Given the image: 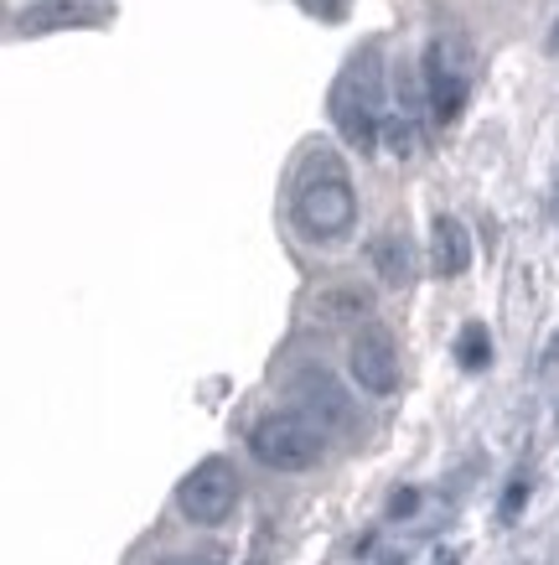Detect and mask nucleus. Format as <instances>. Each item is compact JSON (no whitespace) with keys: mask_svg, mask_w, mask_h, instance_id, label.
I'll return each instance as SVG.
<instances>
[{"mask_svg":"<svg viewBox=\"0 0 559 565\" xmlns=\"http://www.w3.org/2000/svg\"><path fill=\"white\" fill-rule=\"evenodd\" d=\"M290 223L305 244H342L357 223V192L337 151H305L301 172L290 182Z\"/></svg>","mask_w":559,"mask_h":565,"instance_id":"obj_1","label":"nucleus"},{"mask_svg":"<svg viewBox=\"0 0 559 565\" xmlns=\"http://www.w3.org/2000/svg\"><path fill=\"white\" fill-rule=\"evenodd\" d=\"M249 451L270 472H311L326 457V430L290 405V411L259 415L255 426H249Z\"/></svg>","mask_w":559,"mask_h":565,"instance_id":"obj_2","label":"nucleus"},{"mask_svg":"<svg viewBox=\"0 0 559 565\" xmlns=\"http://www.w3.org/2000/svg\"><path fill=\"white\" fill-rule=\"evenodd\" d=\"M472 47L466 36L456 32H441L430 36L424 47V63H420V84H424V104H430V120L436 125H456L466 99H472Z\"/></svg>","mask_w":559,"mask_h":565,"instance_id":"obj_3","label":"nucleus"},{"mask_svg":"<svg viewBox=\"0 0 559 565\" xmlns=\"http://www.w3.org/2000/svg\"><path fill=\"white\" fill-rule=\"evenodd\" d=\"M238 503V472L228 457H203L182 482H176V514L197 530H213L234 514Z\"/></svg>","mask_w":559,"mask_h":565,"instance_id":"obj_4","label":"nucleus"},{"mask_svg":"<svg viewBox=\"0 0 559 565\" xmlns=\"http://www.w3.org/2000/svg\"><path fill=\"white\" fill-rule=\"evenodd\" d=\"M347 374H353V384L363 394H394L399 390V343H394L389 327H357L353 343H347Z\"/></svg>","mask_w":559,"mask_h":565,"instance_id":"obj_5","label":"nucleus"},{"mask_svg":"<svg viewBox=\"0 0 559 565\" xmlns=\"http://www.w3.org/2000/svg\"><path fill=\"white\" fill-rule=\"evenodd\" d=\"M290 405L301 415H311L322 430L353 420V399L342 394V384L326 374V369H301V374L290 379Z\"/></svg>","mask_w":559,"mask_h":565,"instance_id":"obj_6","label":"nucleus"},{"mask_svg":"<svg viewBox=\"0 0 559 565\" xmlns=\"http://www.w3.org/2000/svg\"><path fill=\"white\" fill-rule=\"evenodd\" d=\"M104 17H115V0H47L21 11L17 36H42V32H68V26H104Z\"/></svg>","mask_w":559,"mask_h":565,"instance_id":"obj_7","label":"nucleus"},{"mask_svg":"<svg viewBox=\"0 0 559 565\" xmlns=\"http://www.w3.org/2000/svg\"><path fill=\"white\" fill-rule=\"evenodd\" d=\"M332 125H337L342 140H347V146H357L363 156L384 140V109H378V104H368L363 94H353L342 78L332 84Z\"/></svg>","mask_w":559,"mask_h":565,"instance_id":"obj_8","label":"nucleus"},{"mask_svg":"<svg viewBox=\"0 0 559 565\" xmlns=\"http://www.w3.org/2000/svg\"><path fill=\"white\" fill-rule=\"evenodd\" d=\"M430 270L441 280H456L472 270V234L451 213H436V223H430Z\"/></svg>","mask_w":559,"mask_h":565,"instance_id":"obj_9","label":"nucleus"},{"mask_svg":"<svg viewBox=\"0 0 559 565\" xmlns=\"http://www.w3.org/2000/svg\"><path fill=\"white\" fill-rule=\"evenodd\" d=\"M368 259H373V270H378V280H384L389 291H409V286H415L420 259H415V244H409L405 228H384V234L368 244Z\"/></svg>","mask_w":559,"mask_h":565,"instance_id":"obj_10","label":"nucleus"},{"mask_svg":"<svg viewBox=\"0 0 559 565\" xmlns=\"http://www.w3.org/2000/svg\"><path fill=\"white\" fill-rule=\"evenodd\" d=\"M456 363L466 369V374H482L492 363V332L482 322H466L456 332Z\"/></svg>","mask_w":559,"mask_h":565,"instance_id":"obj_11","label":"nucleus"},{"mask_svg":"<svg viewBox=\"0 0 559 565\" xmlns=\"http://www.w3.org/2000/svg\"><path fill=\"white\" fill-rule=\"evenodd\" d=\"M322 311H326V317H368L373 296L363 291V286H337V291L322 296Z\"/></svg>","mask_w":559,"mask_h":565,"instance_id":"obj_12","label":"nucleus"},{"mask_svg":"<svg viewBox=\"0 0 559 565\" xmlns=\"http://www.w3.org/2000/svg\"><path fill=\"white\" fill-rule=\"evenodd\" d=\"M524 503H528V478H524V472H518V478L508 482V493H503V503H497V519H503V524H513Z\"/></svg>","mask_w":559,"mask_h":565,"instance_id":"obj_13","label":"nucleus"},{"mask_svg":"<svg viewBox=\"0 0 559 565\" xmlns=\"http://www.w3.org/2000/svg\"><path fill=\"white\" fill-rule=\"evenodd\" d=\"M311 17H322V21H342L347 17V0H301Z\"/></svg>","mask_w":559,"mask_h":565,"instance_id":"obj_14","label":"nucleus"},{"mask_svg":"<svg viewBox=\"0 0 559 565\" xmlns=\"http://www.w3.org/2000/svg\"><path fill=\"white\" fill-rule=\"evenodd\" d=\"M415 509H420V493H415V488H405V493L389 498V514H394V519H409Z\"/></svg>","mask_w":559,"mask_h":565,"instance_id":"obj_15","label":"nucleus"},{"mask_svg":"<svg viewBox=\"0 0 559 565\" xmlns=\"http://www.w3.org/2000/svg\"><path fill=\"white\" fill-rule=\"evenodd\" d=\"M544 369H559V332H555V343H549V353H544Z\"/></svg>","mask_w":559,"mask_h":565,"instance_id":"obj_16","label":"nucleus"},{"mask_svg":"<svg viewBox=\"0 0 559 565\" xmlns=\"http://www.w3.org/2000/svg\"><path fill=\"white\" fill-rule=\"evenodd\" d=\"M155 565H192V561H182V555H166V561H155Z\"/></svg>","mask_w":559,"mask_h":565,"instance_id":"obj_17","label":"nucleus"},{"mask_svg":"<svg viewBox=\"0 0 559 565\" xmlns=\"http://www.w3.org/2000/svg\"><path fill=\"white\" fill-rule=\"evenodd\" d=\"M555 218H559V192H555Z\"/></svg>","mask_w":559,"mask_h":565,"instance_id":"obj_18","label":"nucleus"},{"mask_svg":"<svg viewBox=\"0 0 559 565\" xmlns=\"http://www.w3.org/2000/svg\"><path fill=\"white\" fill-rule=\"evenodd\" d=\"M555 426H559V405H555Z\"/></svg>","mask_w":559,"mask_h":565,"instance_id":"obj_19","label":"nucleus"}]
</instances>
